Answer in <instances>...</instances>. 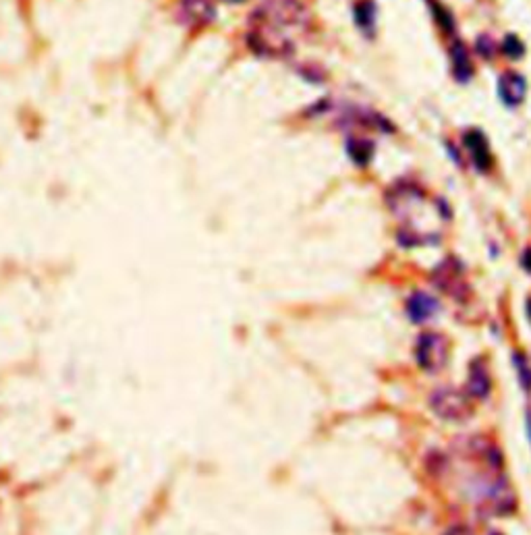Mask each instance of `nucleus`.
Here are the masks:
<instances>
[{"instance_id": "6e6552de", "label": "nucleus", "mask_w": 531, "mask_h": 535, "mask_svg": "<svg viewBox=\"0 0 531 535\" xmlns=\"http://www.w3.org/2000/svg\"><path fill=\"white\" fill-rule=\"evenodd\" d=\"M440 311L438 301L431 297L430 293L424 291H415L409 295L407 299V315L413 324H426L431 318Z\"/></svg>"}, {"instance_id": "412c9836", "label": "nucleus", "mask_w": 531, "mask_h": 535, "mask_svg": "<svg viewBox=\"0 0 531 535\" xmlns=\"http://www.w3.org/2000/svg\"><path fill=\"white\" fill-rule=\"evenodd\" d=\"M488 535H500V534H488Z\"/></svg>"}, {"instance_id": "9d476101", "label": "nucleus", "mask_w": 531, "mask_h": 535, "mask_svg": "<svg viewBox=\"0 0 531 535\" xmlns=\"http://www.w3.org/2000/svg\"><path fill=\"white\" fill-rule=\"evenodd\" d=\"M463 141H465V148L469 150L471 158H473V164L480 168L481 173H486L492 166V153H490V146H488L486 135L478 129H471V131H467L463 135Z\"/></svg>"}, {"instance_id": "f8f14e48", "label": "nucleus", "mask_w": 531, "mask_h": 535, "mask_svg": "<svg viewBox=\"0 0 531 535\" xmlns=\"http://www.w3.org/2000/svg\"><path fill=\"white\" fill-rule=\"evenodd\" d=\"M453 63H455V77H458V81H467L473 73V67L469 63V52L461 42L453 48Z\"/></svg>"}, {"instance_id": "423d86ee", "label": "nucleus", "mask_w": 531, "mask_h": 535, "mask_svg": "<svg viewBox=\"0 0 531 535\" xmlns=\"http://www.w3.org/2000/svg\"><path fill=\"white\" fill-rule=\"evenodd\" d=\"M177 17L183 26L198 29L216 19V6L210 0H178Z\"/></svg>"}, {"instance_id": "aec40b11", "label": "nucleus", "mask_w": 531, "mask_h": 535, "mask_svg": "<svg viewBox=\"0 0 531 535\" xmlns=\"http://www.w3.org/2000/svg\"><path fill=\"white\" fill-rule=\"evenodd\" d=\"M525 309H527V318H530V322H531V299H527V306H525Z\"/></svg>"}, {"instance_id": "4468645a", "label": "nucleus", "mask_w": 531, "mask_h": 535, "mask_svg": "<svg viewBox=\"0 0 531 535\" xmlns=\"http://www.w3.org/2000/svg\"><path fill=\"white\" fill-rule=\"evenodd\" d=\"M349 153H351V158L355 160V164H361V166H365L368 162H370V158H372V153H374V146L370 144V141H349Z\"/></svg>"}, {"instance_id": "39448f33", "label": "nucleus", "mask_w": 531, "mask_h": 535, "mask_svg": "<svg viewBox=\"0 0 531 535\" xmlns=\"http://www.w3.org/2000/svg\"><path fill=\"white\" fill-rule=\"evenodd\" d=\"M431 281L434 284L444 291L446 295H451L453 299H465L467 293H469V286L465 282V276H463V268L456 259H444L431 274Z\"/></svg>"}, {"instance_id": "dca6fc26", "label": "nucleus", "mask_w": 531, "mask_h": 535, "mask_svg": "<svg viewBox=\"0 0 531 535\" xmlns=\"http://www.w3.org/2000/svg\"><path fill=\"white\" fill-rule=\"evenodd\" d=\"M503 50H505L506 56H510V58H519V56H523V44L519 42V38H515V36H508L505 40V46H503Z\"/></svg>"}, {"instance_id": "6ab92c4d", "label": "nucleus", "mask_w": 531, "mask_h": 535, "mask_svg": "<svg viewBox=\"0 0 531 535\" xmlns=\"http://www.w3.org/2000/svg\"><path fill=\"white\" fill-rule=\"evenodd\" d=\"M525 428H527V436H530L531 444V409H527V413H525Z\"/></svg>"}, {"instance_id": "7ed1b4c3", "label": "nucleus", "mask_w": 531, "mask_h": 535, "mask_svg": "<svg viewBox=\"0 0 531 535\" xmlns=\"http://www.w3.org/2000/svg\"><path fill=\"white\" fill-rule=\"evenodd\" d=\"M449 353L451 342L444 334L438 332H424L415 342V361L428 374L440 372L449 363Z\"/></svg>"}, {"instance_id": "4be33fe9", "label": "nucleus", "mask_w": 531, "mask_h": 535, "mask_svg": "<svg viewBox=\"0 0 531 535\" xmlns=\"http://www.w3.org/2000/svg\"><path fill=\"white\" fill-rule=\"evenodd\" d=\"M232 2H239V0H232Z\"/></svg>"}, {"instance_id": "20e7f679", "label": "nucleus", "mask_w": 531, "mask_h": 535, "mask_svg": "<svg viewBox=\"0 0 531 535\" xmlns=\"http://www.w3.org/2000/svg\"><path fill=\"white\" fill-rule=\"evenodd\" d=\"M476 487H478V502H480L478 507L486 512L508 514L510 510H515V502H517L515 494L503 475H498L494 480L486 477L480 484H476Z\"/></svg>"}, {"instance_id": "ddd939ff", "label": "nucleus", "mask_w": 531, "mask_h": 535, "mask_svg": "<svg viewBox=\"0 0 531 535\" xmlns=\"http://www.w3.org/2000/svg\"><path fill=\"white\" fill-rule=\"evenodd\" d=\"M513 363L519 376V384L525 392H531V363L530 359L525 357V353H515L513 355Z\"/></svg>"}, {"instance_id": "f257e3e1", "label": "nucleus", "mask_w": 531, "mask_h": 535, "mask_svg": "<svg viewBox=\"0 0 531 535\" xmlns=\"http://www.w3.org/2000/svg\"><path fill=\"white\" fill-rule=\"evenodd\" d=\"M252 27L284 36L280 27L307 26V9L299 0H264L252 15Z\"/></svg>"}, {"instance_id": "f03ea898", "label": "nucleus", "mask_w": 531, "mask_h": 535, "mask_svg": "<svg viewBox=\"0 0 531 535\" xmlns=\"http://www.w3.org/2000/svg\"><path fill=\"white\" fill-rule=\"evenodd\" d=\"M430 409L436 417L458 423L473 415V399L455 386H438L430 394Z\"/></svg>"}, {"instance_id": "f3484780", "label": "nucleus", "mask_w": 531, "mask_h": 535, "mask_svg": "<svg viewBox=\"0 0 531 535\" xmlns=\"http://www.w3.org/2000/svg\"><path fill=\"white\" fill-rule=\"evenodd\" d=\"M476 50L480 52L483 58H490L492 54H494V42L488 38V36H481L480 40H478V46H476Z\"/></svg>"}, {"instance_id": "2eb2a0df", "label": "nucleus", "mask_w": 531, "mask_h": 535, "mask_svg": "<svg viewBox=\"0 0 531 535\" xmlns=\"http://www.w3.org/2000/svg\"><path fill=\"white\" fill-rule=\"evenodd\" d=\"M430 6L431 11H434V17H436V21H438V26L442 27L446 33H451L453 29H455V19H453V15L442 6V4H438L436 0H430Z\"/></svg>"}, {"instance_id": "0eeeda50", "label": "nucleus", "mask_w": 531, "mask_h": 535, "mask_svg": "<svg viewBox=\"0 0 531 535\" xmlns=\"http://www.w3.org/2000/svg\"><path fill=\"white\" fill-rule=\"evenodd\" d=\"M492 390V380H490V369L483 357H476L469 363V376H467V394L471 399H486Z\"/></svg>"}, {"instance_id": "a211bd4d", "label": "nucleus", "mask_w": 531, "mask_h": 535, "mask_svg": "<svg viewBox=\"0 0 531 535\" xmlns=\"http://www.w3.org/2000/svg\"><path fill=\"white\" fill-rule=\"evenodd\" d=\"M521 266L531 274V249H525V254L521 255Z\"/></svg>"}, {"instance_id": "1a4fd4ad", "label": "nucleus", "mask_w": 531, "mask_h": 535, "mask_svg": "<svg viewBox=\"0 0 531 535\" xmlns=\"http://www.w3.org/2000/svg\"><path fill=\"white\" fill-rule=\"evenodd\" d=\"M525 90H527V83H525V77L519 75V73H503L500 75V81H498V94H500V100L515 108L519 104L523 102L525 98Z\"/></svg>"}, {"instance_id": "9b49d317", "label": "nucleus", "mask_w": 531, "mask_h": 535, "mask_svg": "<svg viewBox=\"0 0 531 535\" xmlns=\"http://www.w3.org/2000/svg\"><path fill=\"white\" fill-rule=\"evenodd\" d=\"M355 23L365 33H370L374 29L376 26V2L374 0L355 2Z\"/></svg>"}]
</instances>
